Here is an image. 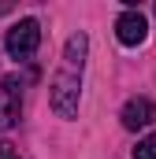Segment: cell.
<instances>
[{
	"label": "cell",
	"mask_w": 156,
	"mask_h": 159,
	"mask_svg": "<svg viewBox=\"0 0 156 159\" xmlns=\"http://www.w3.org/2000/svg\"><path fill=\"white\" fill-rule=\"evenodd\" d=\"M119 119H123L126 129H145V126H153V122H156V104H153V100H145V96H134V100L123 104Z\"/></svg>",
	"instance_id": "cell-4"
},
{
	"label": "cell",
	"mask_w": 156,
	"mask_h": 159,
	"mask_svg": "<svg viewBox=\"0 0 156 159\" xmlns=\"http://www.w3.org/2000/svg\"><path fill=\"white\" fill-rule=\"evenodd\" d=\"M85 48H89L85 34H75V37L67 41V56H63V63H67V70H71V74L82 70V63H85Z\"/></svg>",
	"instance_id": "cell-6"
},
{
	"label": "cell",
	"mask_w": 156,
	"mask_h": 159,
	"mask_svg": "<svg viewBox=\"0 0 156 159\" xmlns=\"http://www.w3.org/2000/svg\"><path fill=\"white\" fill-rule=\"evenodd\" d=\"M0 159H19V152H15V144L0 141Z\"/></svg>",
	"instance_id": "cell-8"
},
{
	"label": "cell",
	"mask_w": 156,
	"mask_h": 159,
	"mask_svg": "<svg viewBox=\"0 0 156 159\" xmlns=\"http://www.w3.org/2000/svg\"><path fill=\"white\" fill-rule=\"evenodd\" d=\"M78 96H82L78 74H71V70L56 74V81H52V111L60 119H75L78 115Z\"/></svg>",
	"instance_id": "cell-1"
},
{
	"label": "cell",
	"mask_w": 156,
	"mask_h": 159,
	"mask_svg": "<svg viewBox=\"0 0 156 159\" xmlns=\"http://www.w3.org/2000/svg\"><path fill=\"white\" fill-rule=\"evenodd\" d=\"M22 115V96L19 89H0V129H11Z\"/></svg>",
	"instance_id": "cell-5"
},
{
	"label": "cell",
	"mask_w": 156,
	"mask_h": 159,
	"mask_svg": "<svg viewBox=\"0 0 156 159\" xmlns=\"http://www.w3.org/2000/svg\"><path fill=\"white\" fill-rule=\"evenodd\" d=\"M41 44V26L37 19H19L11 30H7V56L11 59H30Z\"/></svg>",
	"instance_id": "cell-2"
},
{
	"label": "cell",
	"mask_w": 156,
	"mask_h": 159,
	"mask_svg": "<svg viewBox=\"0 0 156 159\" xmlns=\"http://www.w3.org/2000/svg\"><path fill=\"white\" fill-rule=\"evenodd\" d=\"M134 159H156V133H153V137H145V141H138Z\"/></svg>",
	"instance_id": "cell-7"
},
{
	"label": "cell",
	"mask_w": 156,
	"mask_h": 159,
	"mask_svg": "<svg viewBox=\"0 0 156 159\" xmlns=\"http://www.w3.org/2000/svg\"><path fill=\"white\" fill-rule=\"evenodd\" d=\"M115 34H119V41L123 44H141V41L149 37V22H145V15L138 11V7H126L123 15L115 19Z\"/></svg>",
	"instance_id": "cell-3"
}]
</instances>
